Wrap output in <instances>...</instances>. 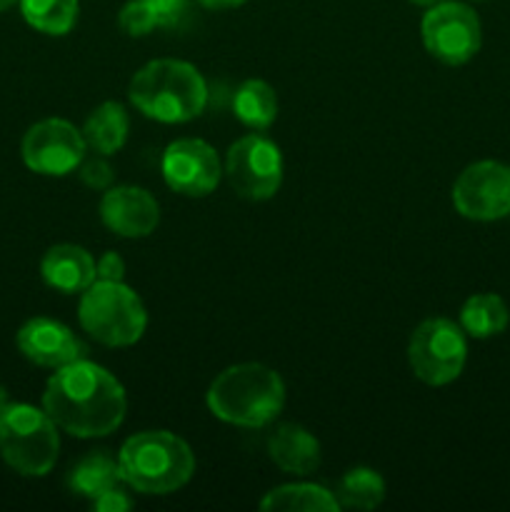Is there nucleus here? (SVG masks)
Wrapping results in <instances>:
<instances>
[{"instance_id": "obj_1", "label": "nucleus", "mask_w": 510, "mask_h": 512, "mask_svg": "<svg viewBox=\"0 0 510 512\" xmlns=\"http://www.w3.org/2000/svg\"><path fill=\"white\" fill-rule=\"evenodd\" d=\"M43 410L73 438H105L123 423L128 398L113 373L80 358L55 370L45 385Z\"/></svg>"}, {"instance_id": "obj_2", "label": "nucleus", "mask_w": 510, "mask_h": 512, "mask_svg": "<svg viewBox=\"0 0 510 512\" xmlns=\"http://www.w3.org/2000/svg\"><path fill=\"white\" fill-rule=\"evenodd\" d=\"M128 98L145 118L178 125L203 113L208 103V83L195 65L160 58L150 60L133 75Z\"/></svg>"}, {"instance_id": "obj_3", "label": "nucleus", "mask_w": 510, "mask_h": 512, "mask_svg": "<svg viewBox=\"0 0 510 512\" xmlns=\"http://www.w3.org/2000/svg\"><path fill=\"white\" fill-rule=\"evenodd\" d=\"M285 405L283 378L260 363L223 370L208 388V408L218 420L238 428H263Z\"/></svg>"}, {"instance_id": "obj_4", "label": "nucleus", "mask_w": 510, "mask_h": 512, "mask_svg": "<svg viewBox=\"0 0 510 512\" xmlns=\"http://www.w3.org/2000/svg\"><path fill=\"white\" fill-rule=\"evenodd\" d=\"M123 483L143 495H168L183 488L195 473L190 445L168 430H148L123 443L118 453Z\"/></svg>"}, {"instance_id": "obj_5", "label": "nucleus", "mask_w": 510, "mask_h": 512, "mask_svg": "<svg viewBox=\"0 0 510 512\" xmlns=\"http://www.w3.org/2000/svg\"><path fill=\"white\" fill-rule=\"evenodd\" d=\"M78 318L85 333L108 348H128L143 338L148 313L133 288L115 280H95L83 290Z\"/></svg>"}, {"instance_id": "obj_6", "label": "nucleus", "mask_w": 510, "mask_h": 512, "mask_svg": "<svg viewBox=\"0 0 510 512\" xmlns=\"http://www.w3.org/2000/svg\"><path fill=\"white\" fill-rule=\"evenodd\" d=\"M58 425L45 410L15 403L0 415V458L25 478H43L58 460Z\"/></svg>"}, {"instance_id": "obj_7", "label": "nucleus", "mask_w": 510, "mask_h": 512, "mask_svg": "<svg viewBox=\"0 0 510 512\" xmlns=\"http://www.w3.org/2000/svg\"><path fill=\"white\" fill-rule=\"evenodd\" d=\"M468 358V343L460 325L448 318H428L413 330L408 343V363L415 378L425 385H448L458 380Z\"/></svg>"}, {"instance_id": "obj_8", "label": "nucleus", "mask_w": 510, "mask_h": 512, "mask_svg": "<svg viewBox=\"0 0 510 512\" xmlns=\"http://www.w3.org/2000/svg\"><path fill=\"white\" fill-rule=\"evenodd\" d=\"M423 45L435 60L445 65H465L478 55L483 30L475 10L455 0L430 5L420 23Z\"/></svg>"}, {"instance_id": "obj_9", "label": "nucleus", "mask_w": 510, "mask_h": 512, "mask_svg": "<svg viewBox=\"0 0 510 512\" xmlns=\"http://www.w3.org/2000/svg\"><path fill=\"white\" fill-rule=\"evenodd\" d=\"M225 175L240 198L268 200L283 183V155L265 135H245L228 148Z\"/></svg>"}, {"instance_id": "obj_10", "label": "nucleus", "mask_w": 510, "mask_h": 512, "mask_svg": "<svg viewBox=\"0 0 510 512\" xmlns=\"http://www.w3.org/2000/svg\"><path fill=\"white\" fill-rule=\"evenodd\" d=\"M85 148L88 143L83 130L63 118H45L30 125L28 133L23 135L20 155L33 173L60 178L78 170L80 160L85 158Z\"/></svg>"}, {"instance_id": "obj_11", "label": "nucleus", "mask_w": 510, "mask_h": 512, "mask_svg": "<svg viewBox=\"0 0 510 512\" xmlns=\"http://www.w3.org/2000/svg\"><path fill=\"white\" fill-rule=\"evenodd\" d=\"M453 205L463 218L490 223L510 215V168L498 160L468 165L453 185Z\"/></svg>"}, {"instance_id": "obj_12", "label": "nucleus", "mask_w": 510, "mask_h": 512, "mask_svg": "<svg viewBox=\"0 0 510 512\" xmlns=\"http://www.w3.org/2000/svg\"><path fill=\"white\" fill-rule=\"evenodd\" d=\"M160 170L175 193L188 198H205L220 183V158L205 140L180 138L165 148Z\"/></svg>"}, {"instance_id": "obj_13", "label": "nucleus", "mask_w": 510, "mask_h": 512, "mask_svg": "<svg viewBox=\"0 0 510 512\" xmlns=\"http://www.w3.org/2000/svg\"><path fill=\"white\" fill-rule=\"evenodd\" d=\"M100 220L123 238H145L160 223V205L145 188H108L100 200Z\"/></svg>"}, {"instance_id": "obj_14", "label": "nucleus", "mask_w": 510, "mask_h": 512, "mask_svg": "<svg viewBox=\"0 0 510 512\" xmlns=\"http://www.w3.org/2000/svg\"><path fill=\"white\" fill-rule=\"evenodd\" d=\"M18 350L40 368H63L85 355L83 343L73 335L68 325L50 318H33L18 330Z\"/></svg>"}, {"instance_id": "obj_15", "label": "nucleus", "mask_w": 510, "mask_h": 512, "mask_svg": "<svg viewBox=\"0 0 510 512\" xmlns=\"http://www.w3.org/2000/svg\"><path fill=\"white\" fill-rule=\"evenodd\" d=\"M40 275L45 285L60 293H83L88 285L95 283V260L80 245H53L40 260Z\"/></svg>"}, {"instance_id": "obj_16", "label": "nucleus", "mask_w": 510, "mask_h": 512, "mask_svg": "<svg viewBox=\"0 0 510 512\" xmlns=\"http://www.w3.org/2000/svg\"><path fill=\"white\" fill-rule=\"evenodd\" d=\"M268 455L283 473L310 475L320 465V443L303 425L285 423L268 438Z\"/></svg>"}, {"instance_id": "obj_17", "label": "nucleus", "mask_w": 510, "mask_h": 512, "mask_svg": "<svg viewBox=\"0 0 510 512\" xmlns=\"http://www.w3.org/2000/svg\"><path fill=\"white\" fill-rule=\"evenodd\" d=\"M130 118L128 110L115 100L98 105L93 113L88 115L83 125V138L88 148H93L100 155H115L128 140Z\"/></svg>"}, {"instance_id": "obj_18", "label": "nucleus", "mask_w": 510, "mask_h": 512, "mask_svg": "<svg viewBox=\"0 0 510 512\" xmlns=\"http://www.w3.org/2000/svg\"><path fill=\"white\" fill-rule=\"evenodd\" d=\"M123 483V475H120V465L108 450H93L90 455H85L83 460L73 465L68 475V485L75 495L80 498H98L105 490L118 488Z\"/></svg>"}, {"instance_id": "obj_19", "label": "nucleus", "mask_w": 510, "mask_h": 512, "mask_svg": "<svg viewBox=\"0 0 510 512\" xmlns=\"http://www.w3.org/2000/svg\"><path fill=\"white\" fill-rule=\"evenodd\" d=\"M265 512H335L340 510L338 498L330 490L310 483L280 485L260 500Z\"/></svg>"}, {"instance_id": "obj_20", "label": "nucleus", "mask_w": 510, "mask_h": 512, "mask_svg": "<svg viewBox=\"0 0 510 512\" xmlns=\"http://www.w3.org/2000/svg\"><path fill=\"white\" fill-rule=\"evenodd\" d=\"M510 323L508 305L495 293H478L460 308V328L473 338H495Z\"/></svg>"}, {"instance_id": "obj_21", "label": "nucleus", "mask_w": 510, "mask_h": 512, "mask_svg": "<svg viewBox=\"0 0 510 512\" xmlns=\"http://www.w3.org/2000/svg\"><path fill=\"white\" fill-rule=\"evenodd\" d=\"M233 110L243 125L253 130H265L278 118V95L265 80H245L235 90Z\"/></svg>"}, {"instance_id": "obj_22", "label": "nucleus", "mask_w": 510, "mask_h": 512, "mask_svg": "<svg viewBox=\"0 0 510 512\" xmlns=\"http://www.w3.org/2000/svg\"><path fill=\"white\" fill-rule=\"evenodd\" d=\"M25 23L45 35H68L78 23V0H18Z\"/></svg>"}, {"instance_id": "obj_23", "label": "nucleus", "mask_w": 510, "mask_h": 512, "mask_svg": "<svg viewBox=\"0 0 510 512\" xmlns=\"http://www.w3.org/2000/svg\"><path fill=\"white\" fill-rule=\"evenodd\" d=\"M335 498L340 508L373 510L385 500V480L373 468H353L340 478Z\"/></svg>"}, {"instance_id": "obj_24", "label": "nucleus", "mask_w": 510, "mask_h": 512, "mask_svg": "<svg viewBox=\"0 0 510 512\" xmlns=\"http://www.w3.org/2000/svg\"><path fill=\"white\" fill-rule=\"evenodd\" d=\"M118 25L130 38H143L150 30L158 28L153 10H150V5L145 0H130V3H125L118 15Z\"/></svg>"}, {"instance_id": "obj_25", "label": "nucleus", "mask_w": 510, "mask_h": 512, "mask_svg": "<svg viewBox=\"0 0 510 512\" xmlns=\"http://www.w3.org/2000/svg\"><path fill=\"white\" fill-rule=\"evenodd\" d=\"M108 155H90V158H83L78 165V178L83 180L88 188L93 190H108L113 185V165L108 163Z\"/></svg>"}, {"instance_id": "obj_26", "label": "nucleus", "mask_w": 510, "mask_h": 512, "mask_svg": "<svg viewBox=\"0 0 510 512\" xmlns=\"http://www.w3.org/2000/svg\"><path fill=\"white\" fill-rule=\"evenodd\" d=\"M145 3L153 10L158 28H173L188 10V0H145Z\"/></svg>"}, {"instance_id": "obj_27", "label": "nucleus", "mask_w": 510, "mask_h": 512, "mask_svg": "<svg viewBox=\"0 0 510 512\" xmlns=\"http://www.w3.org/2000/svg\"><path fill=\"white\" fill-rule=\"evenodd\" d=\"M90 503H93V510H98V512H125V510H130L133 500H130L128 495L123 493V488L118 485V488L105 490L103 495L93 498Z\"/></svg>"}, {"instance_id": "obj_28", "label": "nucleus", "mask_w": 510, "mask_h": 512, "mask_svg": "<svg viewBox=\"0 0 510 512\" xmlns=\"http://www.w3.org/2000/svg\"><path fill=\"white\" fill-rule=\"evenodd\" d=\"M95 275H98L95 280H115V283H120L125 275V260L118 253H113V250H108L95 263Z\"/></svg>"}, {"instance_id": "obj_29", "label": "nucleus", "mask_w": 510, "mask_h": 512, "mask_svg": "<svg viewBox=\"0 0 510 512\" xmlns=\"http://www.w3.org/2000/svg\"><path fill=\"white\" fill-rule=\"evenodd\" d=\"M198 3L208 10H230L240 8V5L248 3V0H198Z\"/></svg>"}, {"instance_id": "obj_30", "label": "nucleus", "mask_w": 510, "mask_h": 512, "mask_svg": "<svg viewBox=\"0 0 510 512\" xmlns=\"http://www.w3.org/2000/svg\"><path fill=\"white\" fill-rule=\"evenodd\" d=\"M8 390L3 388V385H0V415L5 413V408H8Z\"/></svg>"}, {"instance_id": "obj_31", "label": "nucleus", "mask_w": 510, "mask_h": 512, "mask_svg": "<svg viewBox=\"0 0 510 512\" xmlns=\"http://www.w3.org/2000/svg\"><path fill=\"white\" fill-rule=\"evenodd\" d=\"M410 3H415V5H425V8H430V5L440 3V0H410Z\"/></svg>"}, {"instance_id": "obj_32", "label": "nucleus", "mask_w": 510, "mask_h": 512, "mask_svg": "<svg viewBox=\"0 0 510 512\" xmlns=\"http://www.w3.org/2000/svg\"><path fill=\"white\" fill-rule=\"evenodd\" d=\"M13 3H18V0H0V10L10 8V5H13Z\"/></svg>"}]
</instances>
